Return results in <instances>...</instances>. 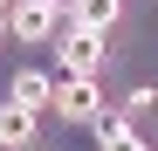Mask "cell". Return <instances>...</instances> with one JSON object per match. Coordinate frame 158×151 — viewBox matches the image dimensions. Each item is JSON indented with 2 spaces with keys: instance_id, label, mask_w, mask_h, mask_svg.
<instances>
[{
  "instance_id": "1",
  "label": "cell",
  "mask_w": 158,
  "mask_h": 151,
  "mask_svg": "<svg viewBox=\"0 0 158 151\" xmlns=\"http://www.w3.org/2000/svg\"><path fill=\"white\" fill-rule=\"evenodd\" d=\"M55 62H62V76L96 83V69H103V35H83V28H69V21H62V35H55Z\"/></svg>"
},
{
  "instance_id": "2",
  "label": "cell",
  "mask_w": 158,
  "mask_h": 151,
  "mask_svg": "<svg viewBox=\"0 0 158 151\" xmlns=\"http://www.w3.org/2000/svg\"><path fill=\"white\" fill-rule=\"evenodd\" d=\"M7 35L14 41H55L62 35V7L55 0H21V7H7Z\"/></svg>"
},
{
  "instance_id": "3",
  "label": "cell",
  "mask_w": 158,
  "mask_h": 151,
  "mask_svg": "<svg viewBox=\"0 0 158 151\" xmlns=\"http://www.w3.org/2000/svg\"><path fill=\"white\" fill-rule=\"evenodd\" d=\"M48 110L69 117V124H96L103 117V96H96V83H83V76H62V83L48 89Z\"/></svg>"
},
{
  "instance_id": "4",
  "label": "cell",
  "mask_w": 158,
  "mask_h": 151,
  "mask_svg": "<svg viewBox=\"0 0 158 151\" xmlns=\"http://www.w3.org/2000/svg\"><path fill=\"white\" fill-rule=\"evenodd\" d=\"M124 21V0H76L69 7V28H83V35H110Z\"/></svg>"
},
{
  "instance_id": "5",
  "label": "cell",
  "mask_w": 158,
  "mask_h": 151,
  "mask_svg": "<svg viewBox=\"0 0 158 151\" xmlns=\"http://www.w3.org/2000/svg\"><path fill=\"white\" fill-rule=\"evenodd\" d=\"M28 144H35V110L0 103V151H28Z\"/></svg>"
},
{
  "instance_id": "6",
  "label": "cell",
  "mask_w": 158,
  "mask_h": 151,
  "mask_svg": "<svg viewBox=\"0 0 158 151\" xmlns=\"http://www.w3.org/2000/svg\"><path fill=\"white\" fill-rule=\"evenodd\" d=\"M48 89H55V83H48L41 69H21L14 83H7V103H21V110H41V103H48Z\"/></svg>"
},
{
  "instance_id": "7",
  "label": "cell",
  "mask_w": 158,
  "mask_h": 151,
  "mask_svg": "<svg viewBox=\"0 0 158 151\" xmlns=\"http://www.w3.org/2000/svg\"><path fill=\"white\" fill-rule=\"evenodd\" d=\"M89 131L103 137V151H144V137H138V131H131V124H124L117 110H103V117L89 124Z\"/></svg>"
},
{
  "instance_id": "8",
  "label": "cell",
  "mask_w": 158,
  "mask_h": 151,
  "mask_svg": "<svg viewBox=\"0 0 158 151\" xmlns=\"http://www.w3.org/2000/svg\"><path fill=\"white\" fill-rule=\"evenodd\" d=\"M0 48H7V7H0Z\"/></svg>"
},
{
  "instance_id": "9",
  "label": "cell",
  "mask_w": 158,
  "mask_h": 151,
  "mask_svg": "<svg viewBox=\"0 0 158 151\" xmlns=\"http://www.w3.org/2000/svg\"><path fill=\"white\" fill-rule=\"evenodd\" d=\"M0 7H7V0H0Z\"/></svg>"
},
{
  "instance_id": "10",
  "label": "cell",
  "mask_w": 158,
  "mask_h": 151,
  "mask_svg": "<svg viewBox=\"0 0 158 151\" xmlns=\"http://www.w3.org/2000/svg\"><path fill=\"white\" fill-rule=\"evenodd\" d=\"M55 7H62V0H55Z\"/></svg>"
}]
</instances>
